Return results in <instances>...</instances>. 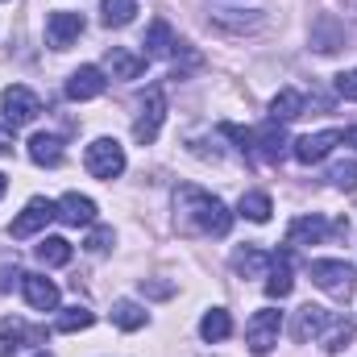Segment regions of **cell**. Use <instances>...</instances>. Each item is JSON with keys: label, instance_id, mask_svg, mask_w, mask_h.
Segmentation results:
<instances>
[{"label": "cell", "instance_id": "277c9868", "mask_svg": "<svg viewBox=\"0 0 357 357\" xmlns=\"http://www.w3.org/2000/svg\"><path fill=\"white\" fill-rule=\"evenodd\" d=\"M162 121H167V96H162V88H150L146 100H142L137 121H133V142L137 146H154L158 133H162Z\"/></svg>", "mask_w": 357, "mask_h": 357}, {"label": "cell", "instance_id": "6da1fadb", "mask_svg": "<svg viewBox=\"0 0 357 357\" xmlns=\"http://www.w3.org/2000/svg\"><path fill=\"white\" fill-rule=\"evenodd\" d=\"M175 225L191 237H225L233 229V212L216 195L183 183V187H175Z\"/></svg>", "mask_w": 357, "mask_h": 357}, {"label": "cell", "instance_id": "603a6c76", "mask_svg": "<svg viewBox=\"0 0 357 357\" xmlns=\"http://www.w3.org/2000/svg\"><path fill=\"white\" fill-rule=\"evenodd\" d=\"M233 270H237V274H245V278H262V274L270 270V254L254 250V245H245V250H237V254H233Z\"/></svg>", "mask_w": 357, "mask_h": 357}, {"label": "cell", "instance_id": "ffe728a7", "mask_svg": "<svg viewBox=\"0 0 357 357\" xmlns=\"http://www.w3.org/2000/svg\"><path fill=\"white\" fill-rule=\"evenodd\" d=\"M29 158H33L38 167H59V162H63V137H54V133H33V137H29Z\"/></svg>", "mask_w": 357, "mask_h": 357}, {"label": "cell", "instance_id": "836d02e7", "mask_svg": "<svg viewBox=\"0 0 357 357\" xmlns=\"http://www.w3.org/2000/svg\"><path fill=\"white\" fill-rule=\"evenodd\" d=\"M13 146H17V142H13V129H4V125H0V158H4V154H13Z\"/></svg>", "mask_w": 357, "mask_h": 357}, {"label": "cell", "instance_id": "44dd1931", "mask_svg": "<svg viewBox=\"0 0 357 357\" xmlns=\"http://www.w3.org/2000/svg\"><path fill=\"white\" fill-rule=\"evenodd\" d=\"M33 337H38V333H29L25 320H13V316L0 320V357H13L25 341H33Z\"/></svg>", "mask_w": 357, "mask_h": 357}, {"label": "cell", "instance_id": "7c38bea8", "mask_svg": "<svg viewBox=\"0 0 357 357\" xmlns=\"http://www.w3.org/2000/svg\"><path fill=\"white\" fill-rule=\"evenodd\" d=\"M328 320H333V312H328V307H320V303H303V307L295 312L291 337H295V341H312V337H320V333L328 328Z\"/></svg>", "mask_w": 357, "mask_h": 357}, {"label": "cell", "instance_id": "5bb4252c", "mask_svg": "<svg viewBox=\"0 0 357 357\" xmlns=\"http://www.w3.org/2000/svg\"><path fill=\"white\" fill-rule=\"evenodd\" d=\"M287 133H282V125L278 121H270V125H262L258 133H254V154L262 158V162H282V154H287Z\"/></svg>", "mask_w": 357, "mask_h": 357}, {"label": "cell", "instance_id": "4316f807", "mask_svg": "<svg viewBox=\"0 0 357 357\" xmlns=\"http://www.w3.org/2000/svg\"><path fill=\"white\" fill-rule=\"evenodd\" d=\"M237 212H241L245 220H254V225H266L270 212H274V204H270L266 191H245V195H241V204H237Z\"/></svg>", "mask_w": 357, "mask_h": 357}, {"label": "cell", "instance_id": "484cf974", "mask_svg": "<svg viewBox=\"0 0 357 357\" xmlns=\"http://www.w3.org/2000/svg\"><path fill=\"white\" fill-rule=\"evenodd\" d=\"M199 337H204V341H229V337H233L229 312H225V307H212V312L199 320Z\"/></svg>", "mask_w": 357, "mask_h": 357}, {"label": "cell", "instance_id": "e0dca14e", "mask_svg": "<svg viewBox=\"0 0 357 357\" xmlns=\"http://www.w3.org/2000/svg\"><path fill=\"white\" fill-rule=\"evenodd\" d=\"M291 287H295V274H291V254H287V250H278V254H270L266 295H270V299H287V295H291Z\"/></svg>", "mask_w": 357, "mask_h": 357}, {"label": "cell", "instance_id": "74e56055", "mask_svg": "<svg viewBox=\"0 0 357 357\" xmlns=\"http://www.w3.org/2000/svg\"><path fill=\"white\" fill-rule=\"evenodd\" d=\"M38 357H46V354H38Z\"/></svg>", "mask_w": 357, "mask_h": 357}, {"label": "cell", "instance_id": "52a82bcc", "mask_svg": "<svg viewBox=\"0 0 357 357\" xmlns=\"http://www.w3.org/2000/svg\"><path fill=\"white\" fill-rule=\"evenodd\" d=\"M278 333H282V312H274V307L254 312V320L245 324V345H250V354L266 357L270 349L278 345Z\"/></svg>", "mask_w": 357, "mask_h": 357}, {"label": "cell", "instance_id": "7402d4cb", "mask_svg": "<svg viewBox=\"0 0 357 357\" xmlns=\"http://www.w3.org/2000/svg\"><path fill=\"white\" fill-rule=\"evenodd\" d=\"M303 112V96L295 88H282L274 100H270V121H278V125H287V121H295Z\"/></svg>", "mask_w": 357, "mask_h": 357}, {"label": "cell", "instance_id": "83f0119b", "mask_svg": "<svg viewBox=\"0 0 357 357\" xmlns=\"http://www.w3.org/2000/svg\"><path fill=\"white\" fill-rule=\"evenodd\" d=\"M320 341H324V349H328V354H341V349L354 341V324H349L345 316H333V320H328V328L320 333Z\"/></svg>", "mask_w": 357, "mask_h": 357}, {"label": "cell", "instance_id": "4dcf8cb0", "mask_svg": "<svg viewBox=\"0 0 357 357\" xmlns=\"http://www.w3.org/2000/svg\"><path fill=\"white\" fill-rule=\"evenodd\" d=\"M328 178H333V187L354 191V187H357V162H337V167L328 171Z\"/></svg>", "mask_w": 357, "mask_h": 357}, {"label": "cell", "instance_id": "d6986e66", "mask_svg": "<svg viewBox=\"0 0 357 357\" xmlns=\"http://www.w3.org/2000/svg\"><path fill=\"white\" fill-rule=\"evenodd\" d=\"M142 46H146V59H171L178 42H175V33H171V25L158 17V21L146 29V42H142Z\"/></svg>", "mask_w": 357, "mask_h": 357}, {"label": "cell", "instance_id": "3957f363", "mask_svg": "<svg viewBox=\"0 0 357 357\" xmlns=\"http://www.w3.org/2000/svg\"><path fill=\"white\" fill-rule=\"evenodd\" d=\"M307 274H312V282H316L320 291H328L333 299H349V295H354V266H349V262L316 258V262L307 266Z\"/></svg>", "mask_w": 357, "mask_h": 357}, {"label": "cell", "instance_id": "d6a6232c", "mask_svg": "<svg viewBox=\"0 0 357 357\" xmlns=\"http://www.w3.org/2000/svg\"><path fill=\"white\" fill-rule=\"evenodd\" d=\"M337 91H341L345 100H357V71H345V75H337Z\"/></svg>", "mask_w": 357, "mask_h": 357}, {"label": "cell", "instance_id": "8992f818", "mask_svg": "<svg viewBox=\"0 0 357 357\" xmlns=\"http://www.w3.org/2000/svg\"><path fill=\"white\" fill-rule=\"evenodd\" d=\"M333 233H349V220H324V216H295L291 220V229H287V241L291 245H320V241H328Z\"/></svg>", "mask_w": 357, "mask_h": 357}, {"label": "cell", "instance_id": "9a60e30c", "mask_svg": "<svg viewBox=\"0 0 357 357\" xmlns=\"http://www.w3.org/2000/svg\"><path fill=\"white\" fill-rule=\"evenodd\" d=\"M108 88V79H104V71L100 67H79V71H71V79H67V96L71 100H96V96H104Z\"/></svg>", "mask_w": 357, "mask_h": 357}, {"label": "cell", "instance_id": "cb8c5ba5", "mask_svg": "<svg viewBox=\"0 0 357 357\" xmlns=\"http://www.w3.org/2000/svg\"><path fill=\"white\" fill-rule=\"evenodd\" d=\"M33 254H38L42 266H67V262H71V241H63V237H42Z\"/></svg>", "mask_w": 357, "mask_h": 357}, {"label": "cell", "instance_id": "ba28073f", "mask_svg": "<svg viewBox=\"0 0 357 357\" xmlns=\"http://www.w3.org/2000/svg\"><path fill=\"white\" fill-rule=\"evenodd\" d=\"M0 108H4V121L17 129V125H29L38 112H42V104H38V96L29 88H21V84H13V88L0 91Z\"/></svg>", "mask_w": 357, "mask_h": 357}, {"label": "cell", "instance_id": "ac0fdd59", "mask_svg": "<svg viewBox=\"0 0 357 357\" xmlns=\"http://www.w3.org/2000/svg\"><path fill=\"white\" fill-rule=\"evenodd\" d=\"M108 71H112V79H142L146 54H133L125 46H108Z\"/></svg>", "mask_w": 357, "mask_h": 357}, {"label": "cell", "instance_id": "9c48e42d", "mask_svg": "<svg viewBox=\"0 0 357 357\" xmlns=\"http://www.w3.org/2000/svg\"><path fill=\"white\" fill-rule=\"evenodd\" d=\"M341 137H345L341 129H320V133H303V137H299V142L291 146V154H295V162L312 167V162L328 158V154H333V146H337Z\"/></svg>", "mask_w": 357, "mask_h": 357}, {"label": "cell", "instance_id": "d4e9b609", "mask_svg": "<svg viewBox=\"0 0 357 357\" xmlns=\"http://www.w3.org/2000/svg\"><path fill=\"white\" fill-rule=\"evenodd\" d=\"M112 324L125 328V333H137V328L146 324V307L133 303V299H116V303H112Z\"/></svg>", "mask_w": 357, "mask_h": 357}, {"label": "cell", "instance_id": "f546056e", "mask_svg": "<svg viewBox=\"0 0 357 357\" xmlns=\"http://www.w3.org/2000/svg\"><path fill=\"white\" fill-rule=\"evenodd\" d=\"M91 324H96V312H88V307H67V312L54 320L59 333H79V328H91Z\"/></svg>", "mask_w": 357, "mask_h": 357}, {"label": "cell", "instance_id": "8fae6325", "mask_svg": "<svg viewBox=\"0 0 357 357\" xmlns=\"http://www.w3.org/2000/svg\"><path fill=\"white\" fill-rule=\"evenodd\" d=\"M212 21L220 25V29H229V33H258V29H266V13H258V8H216L212 13Z\"/></svg>", "mask_w": 357, "mask_h": 357}, {"label": "cell", "instance_id": "2e32d148", "mask_svg": "<svg viewBox=\"0 0 357 357\" xmlns=\"http://www.w3.org/2000/svg\"><path fill=\"white\" fill-rule=\"evenodd\" d=\"M59 220L63 225H71V229H88V225H96V204H91L88 195H79V191H67L63 199H59Z\"/></svg>", "mask_w": 357, "mask_h": 357}, {"label": "cell", "instance_id": "1f68e13d", "mask_svg": "<svg viewBox=\"0 0 357 357\" xmlns=\"http://www.w3.org/2000/svg\"><path fill=\"white\" fill-rule=\"evenodd\" d=\"M112 245V229H91V237H88V250L91 254H104Z\"/></svg>", "mask_w": 357, "mask_h": 357}, {"label": "cell", "instance_id": "e575fe53", "mask_svg": "<svg viewBox=\"0 0 357 357\" xmlns=\"http://www.w3.org/2000/svg\"><path fill=\"white\" fill-rule=\"evenodd\" d=\"M13 278H21V270H17V266H13V270L0 266V291H8V287H13Z\"/></svg>", "mask_w": 357, "mask_h": 357}, {"label": "cell", "instance_id": "4fadbf2b", "mask_svg": "<svg viewBox=\"0 0 357 357\" xmlns=\"http://www.w3.org/2000/svg\"><path fill=\"white\" fill-rule=\"evenodd\" d=\"M21 291H25L33 312H54L59 307V287L50 278H42V274H21Z\"/></svg>", "mask_w": 357, "mask_h": 357}, {"label": "cell", "instance_id": "5b68a950", "mask_svg": "<svg viewBox=\"0 0 357 357\" xmlns=\"http://www.w3.org/2000/svg\"><path fill=\"white\" fill-rule=\"evenodd\" d=\"M50 220H59V204H50V199H29L17 216H13V225H8V237L13 241H25V237H33L38 229H46Z\"/></svg>", "mask_w": 357, "mask_h": 357}, {"label": "cell", "instance_id": "30bf717a", "mask_svg": "<svg viewBox=\"0 0 357 357\" xmlns=\"http://www.w3.org/2000/svg\"><path fill=\"white\" fill-rule=\"evenodd\" d=\"M79 33H84V17H79V13L59 8V13H50V17H46V42H50L54 50H67Z\"/></svg>", "mask_w": 357, "mask_h": 357}, {"label": "cell", "instance_id": "8d00e7d4", "mask_svg": "<svg viewBox=\"0 0 357 357\" xmlns=\"http://www.w3.org/2000/svg\"><path fill=\"white\" fill-rule=\"evenodd\" d=\"M4 191H8V178L0 175V199H4Z\"/></svg>", "mask_w": 357, "mask_h": 357}, {"label": "cell", "instance_id": "7a4b0ae2", "mask_svg": "<svg viewBox=\"0 0 357 357\" xmlns=\"http://www.w3.org/2000/svg\"><path fill=\"white\" fill-rule=\"evenodd\" d=\"M84 167H88L91 178H104V183L121 178V171H125V150H121V142H116V137H96L88 146V154H84Z\"/></svg>", "mask_w": 357, "mask_h": 357}, {"label": "cell", "instance_id": "d590c367", "mask_svg": "<svg viewBox=\"0 0 357 357\" xmlns=\"http://www.w3.org/2000/svg\"><path fill=\"white\" fill-rule=\"evenodd\" d=\"M341 142H349V146H357V125H354V129H345V137H341Z\"/></svg>", "mask_w": 357, "mask_h": 357}, {"label": "cell", "instance_id": "f1b7e54d", "mask_svg": "<svg viewBox=\"0 0 357 357\" xmlns=\"http://www.w3.org/2000/svg\"><path fill=\"white\" fill-rule=\"evenodd\" d=\"M133 13H137V0H100V17H104V25H108V29L129 25V21H133Z\"/></svg>", "mask_w": 357, "mask_h": 357}]
</instances>
